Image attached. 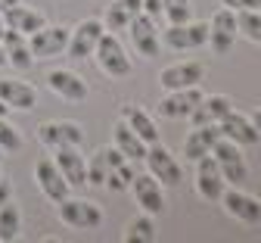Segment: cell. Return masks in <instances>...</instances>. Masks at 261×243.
Instances as JSON below:
<instances>
[{"label": "cell", "mask_w": 261, "mask_h": 243, "mask_svg": "<svg viewBox=\"0 0 261 243\" xmlns=\"http://www.w3.org/2000/svg\"><path fill=\"white\" fill-rule=\"evenodd\" d=\"M93 59H96V65H100V72L109 75V78H124V75H130L127 50H124V44L118 41L115 31H109V34L103 31V34H100V41H96V47H93Z\"/></svg>", "instance_id": "obj_1"}, {"label": "cell", "mask_w": 261, "mask_h": 243, "mask_svg": "<svg viewBox=\"0 0 261 243\" xmlns=\"http://www.w3.org/2000/svg\"><path fill=\"white\" fill-rule=\"evenodd\" d=\"M59 206V218L75 228V231H96L103 225V209L90 200H75V196H65L56 203Z\"/></svg>", "instance_id": "obj_2"}, {"label": "cell", "mask_w": 261, "mask_h": 243, "mask_svg": "<svg viewBox=\"0 0 261 243\" xmlns=\"http://www.w3.org/2000/svg\"><path fill=\"white\" fill-rule=\"evenodd\" d=\"M212 156H215V162H218V168H221L224 181L230 184V187H237V184H243V181L249 178V165H246V159H243V153H240V144L221 137V141L212 147Z\"/></svg>", "instance_id": "obj_3"}, {"label": "cell", "mask_w": 261, "mask_h": 243, "mask_svg": "<svg viewBox=\"0 0 261 243\" xmlns=\"http://www.w3.org/2000/svg\"><path fill=\"white\" fill-rule=\"evenodd\" d=\"M171 50H199L208 44V22H180V25H168L159 38Z\"/></svg>", "instance_id": "obj_4"}, {"label": "cell", "mask_w": 261, "mask_h": 243, "mask_svg": "<svg viewBox=\"0 0 261 243\" xmlns=\"http://www.w3.org/2000/svg\"><path fill=\"white\" fill-rule=\"evenodd\" d=\"M237 34H240V31H237V13H233V10L221 7V10L208 19V47H212L215 56H227V53H230Z\"/></svg>", "instance_id": "obj_5"}, {"label": "cell", "mask_w": 261, "mask_h": 243, "mask_svg": "<svg viewBox=\"0 0 261 243\" xmlns=\"http://www.w3.org/2000/svg\"><path fill=\"white\" fill-rule=\"evenodd\" d=\"M143 159H146V168H149V175H152L155 181H162L165 187L180 184V162H177V156H174L168 147H162V144H149Z\"/></svg>", "instance_id": "obj_6"}, {"label": "cell", "mask_w": 261, "mask_h": 243, "mask_svg": "<svg viewBox=\"0 0 261 243\" xmlns=\"http://www.w3.org/2000/svg\"><path fill=\"white\" fill-rule=\"evenodd\" d=\"M69 31L65 25H44L35 34H28V47L35 59H47V56H59L65 47H69Z\"/></svg>", "instance_id": "obj_7"}, {"label": "cell", "mask_w": 261, "mask_h": 243, "mask_svg": "<svg viewBox=\"0 0 261 243\" xmlns=\"http://www.w3.org/2000/svg\"><path fill=\"white\" fill-rule=\"evenodd\" d=\"M205 78V65L199 59H184L174 65H165L159 75V84L165 91H180V87H193Z\"/></svg>", "instance_id": "obj_8"}, {"label": "cell", "mask_w": 261, "mask_h": 243, "mask_svg": "<svg viewBox=\"0 0 261 243\" xmlns=\"http://www.w3.org/2000/svg\"><path fill=\"white\" fill-rule=\"evenodd\" d=\"M224 187H227V181H224V175H221L215 156L205 153V156L196 159V193H199L202 200H212V203H215V200H221Z\"/></svg>", "instance_id": "obj_9"}, {"label": "cell", "mask_w": 261, "mask_h": 243, "mask_svg": "<svg viewBox=\"0 0 261 243\" xmlns=\"http://www.w3.org/2000/svg\"><path fill=\"white\" fill-rule=\"evenodd\" d=\"M100 34H103V22L100 19H84V22H78L69 31V47H65V53H69L72 59L93 56V47H96V41H100Z\"/></svg>", "instance_id": "obj_10"}, {"label": "cell", "mask_w": 261, "mask_h": 243, "mask_svg": "<svg viewBox=\"0 0 261 243\" xmlns=\"http://www.w3.org/2000/svg\"><path fill=\"white\" fill-rule=\"evenodd\" d=\"M127 28H130V44H134V50L140 56H146V59L159 56L162 41H159V31H155V19H149L146 13H137L127 22Z\"/></svg>", "instance_id": "obj_11"}, {"label": "cell", "mask_w": 261, "mask_h": 243, "mask_svg": "<svg viewBox=\"0 0 261 243\" xmlns=\"http://www.w3.org/2000/svg\"><path fill=\"white\" fill-rule=\"evenodd\" d=\"M38 137H41V144L56 150V147H81L84 144V131L78 122H44L38 128Z\"/></svg>", "instance_id": "obj_12"}, {"label": "cell", "mask_w": 261, "mask_h": 243, "mask_svg": "<svg viewBox=\"0 0 261 243\" xmlns=\"http://www.w3.org/2000/svg\"><path fill=\"white\" fill-rule=\"evenodd\" d=\"M35 178H38V187H41V193H44L50 203H59V200H65V196H69V190H72V184L62 178V171L56 168V162H53L50 156L38 159V165H35Z\"/></svg>", "instance_id": "obj_13"}, {"label": "cell", "mask_w": 261, "mask_h": 243, "mask_svg": "<svg viewBox=\"0 0 261 243\" xmlns=\"http://www.w3.org/2000/svg\"><path fill=\"white\" fill-rule=\"evenodd\" d=\"M199 100H202V87L199 84L180 87V91H168L165 97H162V103H159V113L165 116V119H187L196 109V103H199Z\"/></svg>", "instance_id": "obj_14"}, {"label": "cell", "mask_w": 261, "mask_h": 243, "mask_svg": "<svg viewBox=\"0 0 261 243\" xmlns=\"http://www.w3.org/2000/svg\"><path fill=\"white\" fill-rule=\"evenodd\" d=\"M47 87L56 94V97H62V100H69V103H81V100H87V84H84V78L78 75V72H72V69H53V72L47 75Z\"/></svg>", "instance_id": "obj_15"}, {"label": "cell", "mask_w": 261, "mask_h": 243, "mask_svg": "<svg viewBox=\"0 0 261 243\" xmlns=\"http://www.w3.org/2000/svg\"><path fill=\"white\" fill-rule=\"evenodd\" d=\"M218 128H221V134L227 137V141H233V144H240V147H255V144L261 141V134H258V128L252 125V119L243 116V113H233V109L218 122Z\"/></svg>", "instance_id": "obj_16"}, {"label": "cell", "mask_w": 261, "mask_h": 243, "mask_svg": "<svg viewBox=\"0 0 261 243\" xmlns=\"http://www.w3.org/2000/svg\"><path fill=\"white\" fill-rule=\"evenodd\" d=\"M130 190H134V200L143 212L159 215L165 209V193H162V181H155L152 175H134L130 181Z\"/></svg>", "instance_id": "obj_17"}, {"label": "cell", "mask_w": 261, "mask_h": 243, "mask_svg": "<svg viewBox=\"0 0 261 243\" xmlns=\"http://www.w3.org/2000/svg\"><path fill=\"white\" fill-rule=\"evenodd\" d=\"M221 203H224V209L230 212L233 218H240V222H246V225H252V222L261 218V200H258V196H249V193H243V190H237V187H224Z\"/></svg>", "instance_id": "obj_18"}, {"label": "cell", "mask_w": 261, "mask_h": 243, "mask_svg": "<svg viewBox=\"0 0 261 243\" xmlns=\"http://www.w3.org/2000/svg\"><path fill=\"white\" fill-rule=\"evenodd\" d=\"M230 109H233V106H230V100H227L224 94H202V100L196 103V109H193L187 119L193 122V128H196V125H218Z\"/></svg>", "instance_id": "obj_19"}, {"label": "cell", "mask_w": 261, "mask_h": 243, "mask_svg": "<svg viewBox=\"0 0 261 243\" xmlns=\"http://www.w3.org/2000/svg\"><path fill=\"white\" fill-rule=\"evenodd\" d=\"M56 168L62 171V178L69 181L72 187H81L87 184V162L81 159V150L78 147H56Z\"/></svg>", "instance_id": "obj_20"}, {"label": "cell", "mask_w": 261, "mask_h": 243, "mask_svg": "<svg viewBox=\"0 0 261 243\" xmlns=\"http://www.w3.org/2000/svg\"><path fill=\"white\" fill-rule=\"evenodd\" d=\"M221 128L218 125H196L190 134H187V141H184V156L190 159V162H196L199 156H205V153H212V147L221 141Z\"/></svg>", "instance_id": "obj_21"}, {"label": "cell", "mask_w": 261, "mask_h": 243, "mask_svg": "<svg viewBox=\"0 0 261 243\" xmlns=\"http://www.w3.org/2000/svg\"><path fill=\"white\" fill-rule=\"evenodd\" d=\"M0 100L10 109H31L38 103V91L19 78H0Z\"/></svg>", "instance_id": "obj_22"}, {"label": "cell", "mask_w": 261, "mask_h": 243, "mask_svg": "<svg viewBox=\"0 0 261 243\" xmlns=\"http://www.w3.org/2000/svg\"><path fill=\"white\" fill-rule=\"evenodd\" d=\"M4 22H7V28H13V31H19V34H35L38 28H44L47 25V19L38 13V10H31V7H22V4H16V7H7L4 10Z\"/></svg>", "instance_id": "obj_23"}, {"label": "cell", "mask_w": 261, "mask_h": 243, "mask_svg": "<svg viewBox=\"0 0 261 243\" xmlns=\"http://www.w3.org/2000/svg\"><path fill=\"white\" fill-rule=\"evenodd\" d=\"M0 44H4V50H7V62H10L13 69H19V72L31 69L35 56H31V47H28V38H25V34L7 28V34H4V41H0Z\"/></svg>", "instance_id": "obj_24"}, {"label": "cell", "mask_w": 261, "mask_h": 243, "mask_svg": "<svg viewBox=\"0 0 261 243\" xmlns=\"http://www.w3.org/2000/svg\"><path fill=\"white\" fill-rule=\"evenodd\" d=\"M137 13H143V0H112V4L106 7V22H103V28H109V31H124L127 22L134 19Z\"/></svg>", "instance_id": "obj_25"}, {"label": "cell", "mask_w": 261, "mask_h": 243, "mask_svg": "<svg viewBox=\"0 0 261 243\" xmlns=\"http://www.w3.org/2000/svg\"><path fill=\"white\" fill-rule=\"evenodd\" d=\"M121 119L127 122V128L134 131L143 144H159V128H155V122H152L140 106H124V109H121Z\"/></svg>", "instance_id": "obj_26"}, {"label": "cell", "mask_w": 261, "mask_h": 243, "mask_svg": "<svg viewBox=\"0 0 261 243\" xmlns=\"http://www.w3.org/2000/svg\"><path fill=\"white\" fill-rule=\"evenodd\" d=\"M112 134H115V147L121 150V156H124V159L137 162V159H143V156H146V147H149V144H143L140 137L127 128V122H124V119L115 125V131H112Z\"/></svg>", "instance_id": "obj_27"}, {"label": "cell", "mask_w": 261, "mask_h": 243, "mask_svg": "<svg viewBox=\"0 0 261 243\" xmlns=\"http://www.w3.org/2000/svg\"><path fill=\"white\" fill-rule=\"evenodd\" d=\"M19 228H22V212L16 203H4L0 206V243H13L19 237Z\"/></svg>", "instance_id": "obj_28"}, {"label": "cell", "mask_w": 261, "mask_h": 243, "mask_svg": "<svg viewBox=\"0 0 261 243\" xmlns=\"http://www.w3.org/2000/svg\"><path fill=\"white\" fill-rule=\"evenodd\" d=\"M124 243H155V222L149 218V212H143L140 218H134L124 228Z\"/></svg>", "instance_id": "obj_29"}, {"label": "cell", "mask_w": 261, "mask_h": 243, "mask_svg": "<svg viewBox=\"0 0 261 243\" xmlns=\"http://www.w3.org/2000/svg\"><path fill=\"white\" fill-rule=\"evenodd\" d=\"M237 31L246 41L261 44V10H240L237 13Z\"/></svg>", "instance_id": "obj_30"}, {"label": "cell", "mask_w": 261, "mask_h": 243, "mask_svg": "<svg viewBox=\"0 0 261 243\" xmlns=\"http://www.w3.org/2000/svg\"><path fill=\"white\" fill-rule=\"evenodd\" d=\"M130 181H134V165H130V159H124V162H118L112 171H109V175H106V187L109 190H130Z\"/></svg>", "instance_id": "obj_31"}, {"label": "cell", "mask_w": 261, "mask_h": 243, "mask_svg": "<svg viewBox=\"0 0 261 243\" xmlns=\"http://www.w3.org/2000/svg\"><path fill=\"white\" fill-rule=\"evenodd\" d=\"M106 175H109V162H106V150L100 147V150L90 156V162H87V184L100 187L106 181Z\"/></svg>", "instance_id": "obj_32"}, {"label": "cell", "mask_w": 261, "mask_h": 243, "mask_svg": "<svg viewBox=\"0 0 261 243\" xmlns=\"http://www.w3.org/2000/svg\"><path fill=\"white\" fill-rule=\"evenodd\" d=\"M162 16L171 25L190 22V0H162Z\"/></svg>", "instance_id": "obj_33"}, {"label": "cell", "mask_w": 261, "mask_h": 243, "mask_svg": "<svg viewBox=\"0 0 261 243\" xmlns=\"http://www.w3.org/2000/svg\"><path fill=\"white\" fill-rule=\"evenodd\" d=\"M22 147V134L10 125V119H0V150L4 153H16Z\"/></svg>", "instance_id": "obj_34"}, {"label": "cell", "mask_w": 261, "mask_h": 243, "mask_svg": "<svg viewBox=\"0 0 261 243\" xmlns=\"http://www.w3.org/2000/svg\"><path fill=\"white\" fill-rule=\"evenodd\" d=\"M221 7L233 10V13H240V10H261V0H221Z\"/></svg>", "instance_id": "obj_35"}, {"label": "cell", "mask_w": 261, "mask_h": 243, "mask_svg": "<svg viewBox=\"0 0 261 243\" xmlns=\"http://www.w3.org/2000/svg\"><path fill=\"white\" fill-rule=\"evenodd\" d=\"M143 13L149 19H159L162 16V0H143Z\"/></svg>", "instance_id": "obj_36"}, {"label": "cell", "mask_w": 261, "mask_h": 243, "mask_svg": "<svg viewBox=\"0 0 261 243\" xmlns=\"http://www.w3.org/2000/svg\"><path fill=\"white\" fill-rule=\"evenodd\" d=\"M13 196V184L10 181H4V178H0V206H4L7 200Z\"/></svg>", "instance_id": "obj_37"}, {"label": "cell", "mask_w": 261, "mask_h": 243, "mask_svg": "<svg viewBox=\"0 0 261 243\" xmlns=\"http://www.w3.org/2000/svg\"><path fill=\"white\" fill-rule=\"evenodd\" d=\"M252 125H255V128H258V134H261V109H258V113L252 116Z\"/></svg>", "instance_id": "obj_38"}, {"label": "cell", "mask_w": 261, "mask_h": 243, "mask_svg": "<svg viewBox=\"0 0 261 243\" xmlns=\"http://www.w3.org/2000/svg\"><path fill=\"white\" fill-rule=\"evenodd\" d=\"M16 4H19V0H0V13H4L7 7H16Z\"/></svg>", "instance_id": "obj_39"}, {"label": "cell", "mask_w": 261, "mask_h": 243, "mask_svg": "<svg viewBox=\"0 0 261 243\" xmlns=\"http://www.w3.org/2000/svg\"><path fill=\"white\" fill-rule=\"evenodd\" d=\"M4 65H10V62H7V50H4V44H0V69H4Z\"/></svg>", "instance_id": "obj_40"}, {"label": "cell", "mask_w": 261, "mask_h": 243, "mask_svg": "<svg viewBox=\"0 0 261 243\" xmlns=\"http://www.w3.org/2000/svg\"><path fill=\"white\" fill-rule=\"evenodd\" d=\"M4 34H7V22H4V13H0V41H4Z\"/></svg>", "instance_id": "obj_41"}, {"label": "cell", "mask_w": 261, "mask_h": 243, "mask_svg": "<svg viewBox=\"0 0 261 243\" xmlns=\"http://www.w3.org/2000/svg\"><path fill=\"white\" fill-rule=\"evenodd\" d=\"M7 113H10V106H7L4 100H0V119H7Z\"/></svg>", "instance_id": "obj_42"}, {"label": "cell", "mask_w": 261, "mask_h": 243, "mask_svg": "<svg viewBox=\"0 0 261 243\" xmlns=\"http://www.w3.org/2000/svg\"><path fill=\"white\" fill-rule=\"evenodd\" d=\"M0 159H4V150H0Z\"/></svg>", "instance_id": "obj_43"}]
</instances>
